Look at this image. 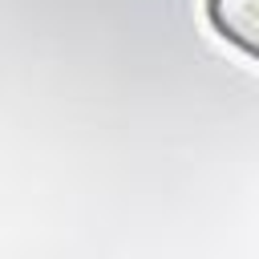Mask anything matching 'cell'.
Wrapping results in <instances>:
<instances>
[{
  "instance_id": "6da1fadb",
  "label": "cell",
  "mask_w": 259,
  "mask_h": 259,
  "mask_svg": "<svg viewBox=\"0 0 259 259\" xmlns=\"http://www.w3.org/2000/svg\"><path fill=\"white\" fill-rule=\"evenodd\" d=\"M210 28L239 45L247 57H255V32H259V0H206Z\"/></svg>"
}]
</instances>
